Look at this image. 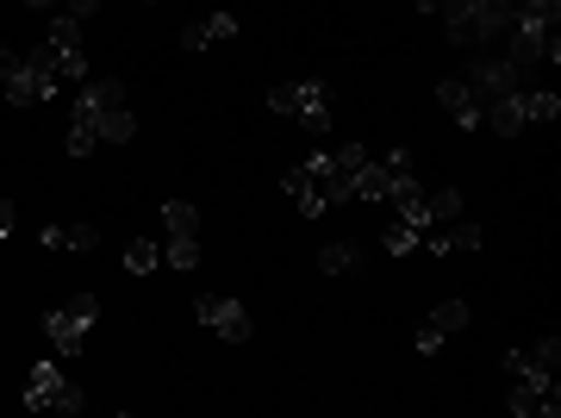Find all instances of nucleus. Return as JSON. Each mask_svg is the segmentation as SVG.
<instances>
[{
	"label": "nucleus",
	"mask_w": 561,
	"mask_h": 418,
	"mask_svg": "<svg viewBox=\"0 0 561 418\" xmlns=\"http://www.w3.org/2000/svg\"><path fill=\"white\" fill-rule=\"evenodd\" d=\"M362 162H368V150H362V144H343V150H319L312 162L287 169V176H280V188L300 200V219H319V213H331L337 200H350V181H356Z\"/></svg>",
	"instance_id": "1"
},
{
	"label": "nucleus",
	"mask_w": 561,
	"mask_h": 418,
	"mask_svg": "<svg viewBox=\"0 0 561 418\" xmlns=\"http://www.w3.org/2000/svg\"><path fill=\"white\" fill-rule=\"evenodd\" d=\"M505 57L530 69V63L561 57V0H518V13L505 25Z\"/></svg>",
	"instance_id": "2"
},
{
	"label": "nucleus",
	"mask_w": 561,
	"mask_h": 418,
	"mask_svg": "<svg viewBox=\"0 0 561 418\" xmlns=\"http://www.w3.org/2000/svg\"><path fill=\"white\" fill-rule=\"evenodd\" d=\"M518 0H443V32L449 44H500Z\"/></svg>",
	"instance_id": "3"
},
{
	"label": "nucleus",
	"mask_w": 561,
	"mask_h": 418,
	"mask_svg": "<svg viewBox=\"0 0 561 418\" xmlns=\"http://www.w3.org/2000/svg\"><path fill=\"white\" fill-rule=\"evenodd\" d=\"M94 319H101V300L76 294V300H62L57 313H44V338H50V350H62V357H81V350H88Z\"/></svg>",
	"instance_id": "4"
},
{
	"label": "nucleus",
	"mask_w": 561,
	"mask_h": 418,
	"mask_svg": "<svg viewBox=\"0 0 561 418\" xmlns=\"http://www.w3.org/2000/svg\"><path fill=\"white\" fill-rule=\"evenodd\" d=\"M268 106L287 113V120H306V132H331V88L319 76L312 81H275L268 88Z\"/></svg>",
	"instance_id": "5"
},
{
	"label": "nucleus",
	"mask_w": 561,
	"mask_h": 418,
	"mask_svg": "<svg viewBox=\"0 0 561 418\" xmlns=\"http://www.w3.org/2000/svg\"><path fill=\"white\" fill-rule=\"evenodd\" d=\"M81 406H88V394L62 375L57 362H38V369L25 375V413H62V418H76Z\"/></svg>",
	"instance_id": "6"
},
{
	"label": "nucleus",
	"mask_w": 561,
	"mask_h": 418,
	"mask_svg": "<svg viewBox=\"0 0 561 418\" xmlns=\"http://www.w3.org/2000/svg\"><path fill=\"white\" fill-rule=\"evenodd\" d=\"M57 57H50V44H38V50H25L20 63H13V76L0 81V88H7V100H13V106H38V100H50L57 94Z\"/></svg>",
	"instance_id": "7"
},
{
	"label": "nucleus",
	"mask_w": 561,
	"mask_h": 418,
	"mask_svg": "<svg viewBox=\"0 0 561 418\" xmlns=\"http://www.w3.org/2000/svg\"><path fill=\"white\" fill-rule=\"evenodd\" d=\"M81 94H88V106H94V132H101V144H125L131 132H138L131 106H125V81H119V76L88 81Z\"/></svg>",
	"instance_id": "8"
},
{
	"label": "nucleus",
	"mask_w": 561,
	"mask_h": 418,
	"mask_svg": "<svg viewBox=\"0 0 561 418\" xmlns=\"http://www.w3.org/2000/svg\"><path fill=\"white\" fill-rule=\"evenodd\" d=\"M162 225H169L162 262L169 269H194L201 262V206L194 200H162Z\"/></svg>",
	"instance_id": "9"
},
{
	"label": "nucleus",
	"mask_w": 561,
	"mask_h": 418,
	"mask_svg": "<svg viewBox=\"0 0 561 418\" xmlns=\"http://www.w3.org/2000/svg\"><path fill=\"white\" fill-rule=\"evenodd\" d=\"M194 313H201V325H206V331H219L225 343H250V331H256V325H250V313H243L238 300L201 294V300H194Z\"/></svg>",
	"instance_id": "10"
},
{
	"label": "nucleus",
	"mask_w": 561,
	"mask_h": 418,
	"mask_svg": "<svg viewBox=\"0 0 561 418\" xmlns=\"http://www.w3.org/2000/svg\"><path fill=\"white\" fill-rule=\"evenodd\" d=\"M468 319H474V313H468V300H443L437 313H431V319L419 325V338H412V350H419V357H437V350H443L449 338H456V331H461Z\"/></svg>",
	"instance_id": "11"
},
{
	"label": "nucleus",
	"mask_w": 561,
	"mask_h": 418,
	"mask_svg": "<svg viewBox=\"0 0 561 418\" xmlns=\"http://www.w3.org/2000/svg\"><path fill=\"white\" fill-rule=\"evenodd\" d=\"M437 100H443V113H449L461 132H486V100L474 94L461 76H443V81H437Z\"/></svg>",
	"instance_id": "12"
},
{
	"label": "nucleus",
	"mask_w": 561,
	"mask_h": 418,
	"mask_svg": "<svg viewBox=\"0 0 561 418\" xmlns=\"http://www.w3.org/2000/svg\"><path fill=\"white\" fill-rule=\"evenodd\" d=\"M50 57H57V76L62 81L88 76V57H81V20H76V13H57V20H50Z\"/></svg>",
	"instance_id": "13"
},
{
	"label": "nucleus",
	"mask_w": 561,
	"mask_h": 418,
	"mask_svg": "<svg viewBox=\"0 0 561 418\" xmlns=\"http://www.w3.org/2000/svg\"><path fill=\"white\" fill-rule=\"evenodd\" d=\"M461 81H468L481 100H500V94H518V88H524V69H518L512 57H481Z\"/></svg>",
	"instance_id": "14"
},
{
	"label": "nucleus",
	"mask_w": 561,
	"mask_h": 418,
	"mask_svg": "<svg viewBox=\"0 0 561 418\" xmlns=\"http://www.w3.org/2000/svg\"><path fill=\"white\" fill-rule=\"evenodd\" d=\"M405 169H412V157H405V150H387L381 162L368 157V162L356 169V181H350V200H387L393 176H405Z\"/></svg>",
	"instance_id": "15"
},
{
	"label": "nucleus",
	"mask_w": 561,
	"mask_h": 418,
	"mask_svg": "<svg viewBox=\"0 0 561 418\" xmlns=\"http://www.w3.org/2000/svg\"><path fill=\"white\" fill-rule=\"evenodd\" d=\"M556 362H561V343L542 338V343L512 350V357H505V369H512V381H556Z\"/></svg>",
	"instance_id": "16"
},
{
	"label": "nucleus",
	"mask_w": 561,
	"mask_h": 418,
	"mask_svg": "<svg viewBox=\"0 0 561 418\" xmlns=\"http://www.w3.org/2000/svg\"><path fill=\"white\" fill-rule=\"evenodd\" d=\"M419 250H431V257H449V250H481V225L431 219V225H419Z\"/></svg>",
	"instance_id": "17"
},
{
	"label": "nucleus",
	"mask_w": 561,
	"mask_h": 418,
	"mask_svg": "<svg viewBox=\"0 0 561 418\" xmlns=\"http://www.w3.org/2000/svg\"><path fill=\"white\" fill-rule=\"evenodd\" d=\"M518 418H556L561 413V387L556 381H512V399H505Z\"/></svg>",
	"instance_id": "18"
},
{
	"label": "nucleus",
	"mask_w": 561,
	"mask_h": 418,
	"mask_svg": "<svg viewBox=\"0 0 561 418\" xmlns=\"http://www.w3.org/2000/svg\"><path fill=\"white\" fill-rule=\"evenodd\" d=\"M225 38H238V13H206V20L181 32V50H206V44H225Z\"/></svg>",
	"instance_id": "19"
},
{
	"label": "nucleus",
	"mask_w": 561,
	"mask_h": 418,
	"mask_svg": "<svg viewBox=\"0 0 561 418\" xmlns=\"http://www.w3.org/2000/svg\"><path fill=\"white\" fill-rule=\"evenodd\" d=\"M424 194H431V188H424V181L412 176V169H405V176H393V188H387V206H393L400 219L424 225Z\"/></svg>",
	"instance_id": "20"
},
{
	"label": "nucleus",
	"mask_w": 561,
	"mask_h": 418,
	"mask_svg": "<svg viewBox=\"0 0 561 418\" xmlns=\"http://www.w3.org/2000/svg\"><path fill=\"white\" fill-rule=\"evenodd\" d=\"M94 150H101V132H94V106L81 94L76 113H69V157H94Z\"/></svg>",
	"instance_id": "21"
},
{
	"label": "nucleus",
	"mask_w": 561,
	"mask_h": 418,
	"mask_svg": "<svg viewBox=\"0 0 561 418\" xmlns=\"http://www.w3.org/2000/svg\"><path fill=\"white\" fill-rule=\"evenodd\" d=\"M38 244L44 250H101V231L94 225H44Z\"/></svg>",
	"instance_id": "22"
},
{
	"label": "nucleus",
	"mask_w": 561,
	"mask_h": 418,
	"mask_svg": "<svg viewBox=\"0 0 561 418\" xmlns=\"http://www.w3.org/2000/svg\"><path fill=\"white\" fill-rule=\"evenodd\" d=\"M524 94V88H518ZM518 94H500V100H486V132H500V138H518L524 132V100Z\"/></svg>",
	"instance_id": "23"
},
{
	"label": "nucleus",
	"mask_w": 561,
	"mask_h": 418,
	"mask_svg": "<svg viewBox=\"0 0 561 418\" xmlns=\"http://www.w3.org/2000/svg\"><path fill=\"white\" fill-rule=\"evenodd\" d=\"M319 269H324V275H356V269H362V250H356V244H324V250H319Z\"/></svg>",
	"instance_id": "24"
},
{
	"label": "nucleus",
	"mask_w": 561,
	"mask_h": 418,
	"mask_svg": "<svg viewBox=\"0 0 561 418\" xmlns=\"http://www.w3.org/2000/svg\"><path fill=\"white\" fill-rule=\"evenodd\" d=\"M518 100H524V125H542L561 113V94H549V88H524Z\"/></svg>",
	"instance_id": "25"
},
{
	"label": "nucleus",
	"mask_w": 561,
	"mask_h": 418,
	"mask_svg": "<svg viewBox=\"0 0 561 418\" xmlns=\"http://www.w3.org/2000/svg\"><path fill=\"white\" fill-rule=\"evenodd\" d=\"M461 213V194L456 188H437V194H424V225L431 219H456Z\"/></svg>",
	"instance_id": "26"
},
{
	"label": "nucleus",
	"mask_w": 561,
	"mask_h": 418,
	"mask_svg": "<svg viewBox=\"0 0 561 418\" xmlns=\"http://www.w3.org/2000/svg\"><path fill=\"white\" fill-rule=\"evenodd\" d=\"M387 250H393V257H412V250H419V225H412V219H393V225H387Z\"/></svg>",
	"instance_id": "27"
},
{
	"label": "nucleus",
	"mask_w": 561,
	"mask_h": 418,
	"mask_svg": "<svg viewBox=\"0 0 561 418\" xmlns=\"http://www.w3.org/2000/svg\"><path fill=\"white\" fill-rule=\"evenodd\" d=\"M157 262H162V250H157V244H150V238H138V244H131V250H125V269H131V275H150Z\"/></svg>",
	"instance_id": "28"
},
{
	"label": "nucleus",
	"mask_w": 561,
	"mask_h": 418,
	"mask_svg": "<svg viewBox=\"0 0 561 418\" xmlns=\"http://www.w3.org/2000/svg\"><path fill=\"white\" fill-rule=\"evenodd\" d=\"M13 225H20V213H13V200H0V238H7Z\"/></svg>",
	"instance_id": "29"
},
{
	"label": "nucleus",
	"mask_w": 561,
	"mask_h": 418,
	"mask_svg": "<svg viewBox=\"0 0 561 418\" xmlns=\"http://www.w3.org/2000/svg\"><path fill=\"white\" fill-rule=\"evenodd\" d=\"M94 7H101V0H69V7H62V13H76V20H88V13H94Z\"/></svg>",
	"instance_id": "30"
},
{
	"label": "nucleus",
	"mask_w": 561,
	"mask_h": 418,
	"mask_svg": "<svg viewBox=\"0 0 561 418\" xmlns=\"http://www.w3.org/2000/svg\"><path fill=\"white\" fill-rule=\"evenodd\" d=\"M13 63H20V50H0V81L13 76Z\"/></svg>",
	"instance_id": "31"
},
{
	"label": "nucleus",
	"mask_w": 561,
	"mask_h": 418,
	"mask_svg": "<svg viewBox=\"0 0 561 418\" xmlns=\"http://www.w3.org/2000/svg\"><path fill=\"white\" fill-rule=\"evenodd\" d=\"M412 7H419V13H443V0H412Z\"/></svg>",
	"instance_id": "32"
},
{
	"label": "nucleus",
	"mask_w": 561,
	"mask_h": 418,
	"mask_svg": "<svg viewBox=\"0 0 561 418\" xmlns=\"http://www.w3.org/2000/svg\"><path fill=\"white\" fill-rule=\"evenodd\" d=\"M25 7H69V0H25Z\"/></svg>",
	"instance_id": "33"
}]
</instances>
